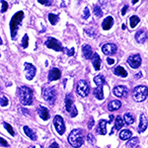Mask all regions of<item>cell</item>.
Wrapping results in <instances>:
<instances>
[{
	"instance_id": "54",
	"label": "cell",
	"mask_w": 148,
	"mask_h": 148,
	"mask_svg": "<svg viewBox=\"0 0 148 148\" xmlns=\"http://www.w3.org/2000/svg\"><path fill=\"white\" fill-rule=\"evenodd\" d=\"M30 148H35V147H34V146H32V147H30Z\"/></svg>"
},
{
	"instance_id": "38",
	"label": "cell",
	"mask_w": 148,
	"mask_h": 148,
	"mask_svg": "<svg viewBox=\"0 0 148 148\" xmlns=\"http://www.w3.org/2000/svg\"><path fill=\"white\" fill-rule=\"evenodd\" d=\"M1 3H2V8H1V12L2 13H4V12H6L7 11V9H8V3H7L6 1H1Z\"/></svg>"
},
{
	"instance_id": "36",
	"label": "cell",
	"mask_w": 148,
	"mask_h": 148,
	"mask_svg": "<svg viewBox=\"0 0 148 148\" xmlns=\"http://www.w3.org/2000/svg\"><path fill=\"white\" fill-rule=\"evenodd\" d=\"M3 125H4V127L6 128V130L8 131L9 133L12 135V136H14L15 135V132H14V130H13V127L9 125V123H3Z\"/></svg>"
},
{
	"instance_id": "10",
	"label": "cell",
	"mask_w": 148,
	"mask_h": 148,
	"mask_svg": "<svg viewBox=\"0 0 148 148\" xmlns=\"http://www.w3.org/2000/svg\"><path fill=\"white\" fill-rule=\"evenodd\" d=\"M141 56L139 54H133V56H130L127 58V63L133 69L139 68L140 65H141Z\"/></svg>"
},
{
	"instance_id": "39",
	"label": "cell",
	"mask_w": 148,
	"mask_h": 148,
	"mask_svg": "<svg viewBox=\"0 0 148 148\" xmlns=\"http://www.w3.org/2000/svg\"><path fill=\"white\" fill-rule=\"evenodd\" d=\"M90 17V11H89V8L86 7L84 9V14H83V18L84 19H88Z\"/></svg>"
},
{
	"instance_id": "13",
	"label": "cell",
	"mask_w": 148,
	"mask_h": 148,
	"mask_svg": "<svg viewBox=\"0 0 148 148\" xmlns=\"http://www.w3.org/2000/svg\"><path fill=\"white\" fill-rule=\"evenodd\" d=\"M116 51H118V47L114 44H105L104 46L102 47V51L104 54L106 56H112V54L116 53Z\"/></svg>"
},
{
	"instance_id": "41",
	"label": "cell",
	"mask_w": 148,
	"mask_h": 148,
	"mask_svg": "<svg viewBox=\"0 0 148 148\" xmlns=\"http://www.w3.org/2000/svg\"><path fill=\"white\" fill-rule=\"evenodd\" d=\"M94 125H95V120L93 118H90L89 123H88V128H89V130H92Z\"/></svg>"
},
{
	"instance_id": "47",
	"label": "cell",
	"mask_w": 148,
	"mask_h": 148,
	"mask_svg": "<svg viewBox=\"0 0 148 148\" xmlns=\"http://www.w3.org/2000/svg\"><path fill=\"white\" fill-rule=\"evenodd\" d=\"M142 77V72H138L137 74H135L134 75V78H136V79H138V78H141Z\"/></svg>"
},
{
	"instance_id": "9",
	"label": "cell",
	"mask_w": 148,
	"mask_h": 148,
	"mask_svg": "<svg viewBox=\"0 0 148 148\" xmlns=\"http://www.w3.org/2000/svg\"><path fill=\"white\" fill-rule=\"evenodd\" d=\"M53 125L59 135H63L65 132V125L64 121L60 116H56L53 119Z\"/></svg>"
},
{
	"instance_id": "34",
	"label": "cell",
	"mask_w": 148,
	"mask_h": 148,
	"mask_svg": "<svg viewBox=\"0 0 148 148\" xmlns=\"http://www.w3.org/2000/svg\"><path fill=\"white\" fill-rule=\"evenodd\" d=\"M8 104H9L8 98H7L5 95H1V97H0V106L6 107V106H8Z\"/></svg>"
},
{
	"instance_id": "7",
	"label": "cell",
	"mask_w": 148,
	"mask_h": 148,
	"mask_svg": "<svg viewBox=\"0 0 148 148\" xmlns=\"http://www.w3.org/2000/svg\"><path fill=\"white\" fill-rule=\"evenodd\" d=\"M42 96H44V99L46 100L51 106H53L54 103H56V89H54L53 87L45 88L44 92H42Z\"/></svg>"
},
{
	"instance_id": "37",
	"label": "cell",
	"mask_w": 148,
	"mask_h": 148,
	"mask_svg": "<svg viewBox=\"0 0 148 148\" xmlns=\"http://www.w3.org/2000/svg\"><path fill=\"white\" fill-rule=\"evenodd\" d=\"M87 141H88V142H90L91 144H94L95 141H96V139H95L94 135L91 134V133H89V134L87 135Z\"/></svg>"
},
{
	"instance_id": "27",
	"label": "cell",
	"mask_w": 148,
	"mask_h": 148,
	"mask_svg": "<svg viewBox=\"0 0 148 148\" xmlns=\"http://www.w3.org/2000/svg\"><path fill=\"white\" fill-rule=\"evenodd\" d=\"M123 121L126 125H132L134 123V116L131 113H125L123 114Z\"/></svg>"
},
{
	"instance_id": "43",
	"label": "cell",
	"mask_w": 148,
	"mask_h": 148,
	"mask_svg": "<svg viewBox=\"0 0 148 148\" xmlns=\"http://www.w3.org/2000/svg\"><path fill=\"white\" fill-rule=\"evenodd\" d=\"M66 52H67V56H72L73 54H74V52H75V51H74V49H66Z\"/></svg>"
},
{
	"instance_id": "14",
	"label": "cell",
	"mask_w": 148,
	"mask_h": 148,
	"mask_svg": "<svg viewBox=\"0 0 148 148\" xmlns=\"http://www.w3.org/2000/svg\"><path fill=\"white\" fill-rule=\"evenodd\" d=\"M148 126V120L144 114H141L139 116V125H138V132L142 133L146 130Z\"/></svg>"
},
{
	"instance_id": "46",
	"label": "cell",
	"mask_w": 148,
	"mask_h": 148,
	"mask_svg": "<svg viewBox=\"0 0 148 148\" xmlns=\"http://www.w3.org/2000/svg\"><path fill=\"white\" fill-rule=\"evenodd\" d=\"M107 61H108V63L110 64V65H113V64L114 63V60L113 58H110V57H108L107 58Z\"/></svg>"
},
{
	"instance_id": "21",
	"label": "cell",
	"mask_w": 148,
	"mask_h": 148,
	"mask_svg": "<svg viewBox=\"0 0 148 148\" xmlns=\"http://www.w3.org/2000/svg\"><path fill=\"white\" fill-rule=\"evenodd\" d=\"M23 130H24V132H25V134L27 135V136L30 138V139H32V140H37V135H36V133H35V131L32 130V128H30L29 126H24L23 127Z\"/></svg>"
},
{
	"instance_id": "48",
	"label": "cell",
	"mask_w": 148,
	"mask_h": 148,
	"mask_svg": "<svg viewBox=\"0 0 148 148\" xmlns=\"http://www.w3.org/2000/svg\"><path fill=\"white\" fill-rule=\"evenodd\" d=\"M19 110H20V111H22V113H23V114H29V113H28L29 111H27V110H25V109L23 110V109H21V108L19 109Z\"/></svg>"
},
{
	"instance_id": "17",
	"label": "cell",
	"mask_w": 148,
	"mask_h": 148,
	"mask_svg": "<svg viewBox=\"0 0 148 148\" xmlns=\"http://www.w3.org/2000/svg\"><path fill=\"white\" fill-rule=\"evenodd\" d=\"M38 114H39L40 118L44 121H47L49 119V116H49V111L47 110V108L44 106H40L38 108Z\"/></svg>"
},
{
	"instance_id": "45",
	"label": "cell",
	"mask_w": 148,
	"mask_h": 148,
	"mask_svg": "<svg viewBox=\"0 0 148 148\" xmlns=\"http://www.w3.org/2000/svg\"><path fill=\"white\" fill-rule=\"evenodd\" d=\"M49 148H59V146L56 142H52L51 144L49 145Z\"/></svg>"
},
{
	"instance_id": "22",
	"label": "cell",
	"mask_w": 148,
	"mask_h": 148,
	"mask_svg": "<svg viewBox=\"0 0 148 148\" xmlns=\"http://www.w3.org/2000/svg\"><path fill=\"white\" fill-rule=\"evenodd\" d=\"M92 60H93V66H94V68L96 69V70H100V68H101V64H102V60H101V58H100L99 54L94 53Z\"/></svg>"
},
{
	"instance_id": "50",
	"label": "cell",
	"mask_w": 148,
	"mask_h": 148,
	"mask_svg": "<svg viewBox=\"0 0 148 148\" xmlns=\"http://www.w3.org/2000/svg\"><path fill=\"white\" fill-rule=\"evenodd\" d=\"M121 29H123V30H125V24H123V25L121 26Z\"/></svg>"
},
{
	"instance_id": "51",
	"label": "cell",
	"mask_w": 148,
	"mask_h": 148,
	"mask_svg": "<svg viewBox=\"0 0 148 148\" xmlns=\"http://www.w3.org/2000/svg\"><path fill=\"white\" fill-rule=\"evenodd\" d=\"M138 2V0H135V1H132V4H135V3H137Z\"/></svg>"
},
{
	"instance_id": "42",
	"label": "cell",
	"mask_w": 148,
	"mask_h": 148,
	"mask_svg": "<svg viewBox=\"0 0 148 148\" xmlns=\"http://www.w3.org/2000/svg\"><path fill=\"white\" fill-rule=\"evenodd\" d=\"M0 145L1 146H4V147H8L9 146V143L6 141L4 138H2V137H0Z\"/></svg>"
},
{
	"instance_id": "24",
	"label": "cell",
	"mask_w": 148,
	"mask_h": 148,
	"mask_svg": "<svg viewBox=\"0 0 148 148\" xmlns=\"http://www.w3.org/2000/svg\"><path fill=\"white\" fill-rule=\"evenodd\" d=\"M107 123H108V121H105V120H101L100 121V123H99V127H98V132L100 133V134H102V135H105L107 133V127H106V125H107Z\"/></svg>"
},
{
	"instance_id": "53",
	"label": "cell",
	"mask_w": 148,
	"mask_h": 148,
	"mask_svg": "<svg viewBox=\"0 0 148 148\" xmlns=\"http://www.w3.org/2000/svg\"><path fill=\"white\" fill-rule=\"evenodd\" d=\"M0 92H1V86H0Z\"/></svg>"
},
{
	"instance_id": "3",
	"label": "cell",
	"mask_w": 148,
	"mask_h": 148,
	"mask_svg": "<svg viewBox=\"0 0 148 148\" xmlns=\"http://www.w3.org/2000/svg\"><path fill=\"white\" fill-rule=\"evenodd\" d=\"M23 19H24L23 11L17 12V13H16L11 19V21H10V32H11V38L13 40H15L16 38H17L18 30H19V28H20Z\"/></svg>"
},
{
	"instance_id": "4",
	"label": "cell",
	"mask_w": 148,
	"mask_h": 148,
	"mask_svg": "<svg viewBox=\"0 0 148 148\" xmlns=\"http://www.w3.org/2000/svg\"><path fill=\"white\" fill-rule=\"evenodd\" d=\"M148 96V88L146 86H136L133 89L132 97L135 102H143Z\"/></svg>"
},
{
	"instance_id": "49",
	"label": "cell",
	"mask_w": 148,
	"mask_h": 148,
	"mask_svg": "<svg viewBox=\"0 0 148 148\" xmlns=\"http://www.w3.org/2000/svg\"><path fill=\"white\" fill-rule=\"evenodd\" d=\"M114 121V116H113V114H111V116H110V121H108V123H112V121Z\"/></svg>"
},
{
	"instance_id": "40",
	"label": "cell",
	"mask_w": 148,
	"mask_h": 148,
	"mask_svg": "<svg viewBox=\"0 0 148 148\" xmlns=\"http://www.w3.org/2000/svg\"><path fill=\"white\" fill-rule=\"evenodd\" d=\"M39 3L46 6H51L52 4V1H47V0H39Z\"/></svg>"
},
{
	"instance_id": "8",
	"label": "cell",
	"mask_w": 148,
	"mask_h": 148,
	"mask_svg": "<svg viewBox=\"0 0 148 148\" xmlns=\"http://www.w3.org/2000/svg\"><path fill=\"white\" fill-rule=\"evenodd\" d=\"M45 44H46V46L49 47V49H53V51H63V47L62 45H61V42H59L58 40L54 39V38H47V40L45 42Z\"/></svg>"
},
{
	"instance_id": "30",
	"label": "cell",
	"mask_w": 148,
	"mask_h": 148,
	"mask_svg": "<svg viewBox=\"0 0 148 148\" xmlns=\"http://www.w3.org/2000/svg\"><path fill=\"white\" fill-rule=\"evenodd\" d=\"M123 123H125V121H123V119L121 116H116V120H114V128L116 130H120V128L123 127Z\"/></svg>"
},
{
	"instance_id": "32",
	"label": "cell",
	"mask_w": 148,
	"mask_h": 148,
	"mask_svg": "<svg viewBox=\"0 0 148 148\" xmlns=\"http://www.w3.org/2000/svg\"><path fill=\"white\" fill-rule=\"evenodd\" d=\"M140 22V19L137 17V16H131L130 19V27L134 28L137 26V24Z\"/></svg>"
},
{
	"instance_id": "19",
	"label": "cell",
	"mask_w": 148,
	"mask_h": 148,
	"mask_svg": "<svg viewBox=\"0 0 148 148\" xmlns=\"http://www.w3.org/2000/svg\"><path fill=\"white\" fill-rule=\"evenodd\" d=\"M114 25V18L112 16H108L102 23V28L105 31H109Z\"/></svg>"
},
{
	"instance_id": "28",
	"label": "cell",
	"mask_w": 148,
	"mask_h": 148,
	"mask_svg": "<svg viewBox=\"0 0 148 148\" xmlns=\"http://www.w3.org/2000/svg\"><path fill=\"white\" fill-rule=\"evenodd\" d=\"M94 95L98 100H103L104 99V92H103L102 87H97L94 90Z\"/></svg>"
},
{
	"instance_id": "26",
	"label": "cell",
	"mask_w": 148,
	"mask_h": 148,
	"mask_svg": "<svg viewBox=\"0 0 148 148\" xmlns=\"http://www.w3.org/2000/svg\"><path fill=\"white\" fill-rule=\"evenodd\" d=\"M132 137V132L130 130H123L120 132V138L121 140H128Z\"/></svg>"
},
{
	"instance_id": "11",
	"label": "cell",
	"mask_w": 148,
	"mask_h": 148,
	"mask_svg": "<svg viewBox=\"0 0 148 148\" xmlns=\"http://www.w3.org/2000/svg\"><path fill=\"white\" fill-rule=\"evenodd\" d=\"M25 76L27 78V80H32L34 79L35 75H36V72H37V69L33 64L29 63V62H25Z\"/></svg>"
},
{
	"instance_id": "18",
	"label": "cell",
	"mask_w": 148,
	"mask_h": 148,
	"mask_svg": "<svg viewBox=\"0 0 148 148\" xmlns=\"http://www.w3.org/2000/svg\"><path fill=\"white\" fill-rule=\"evenodd\" d=\"M82 52H83V56L86 59H92L93 56H94V52H93V49L91 46L89 45H84L82 47Z\"/></svg>"
},
{
	"instance_id": "12",
	"label": "cell",
	"mask_w": 148,
	"mask_h": 148,
	"mask_svg": "<svg viewBox=\"0 0 148 148\" xmlns=\"http://www.w3.org/2000/svg\"><path fill=\"white\" fill-rule=\"evenodd\" d=\"M127 93H128V89L126 86L119 85L114 88V96L118 98H125L127 96Z\"/></svg>"
},
{
	"instance_id": "16",
	"label": "cell",
	"mask_w": 148,
	"mask_h": 148,
	"mask_svg": "<svg viewBox=\"0 0 148 148\" xmlns=\"http://www.w3.org/2000/svg\"><path fill=\"white\" fill-rule=\"evenodd\" d=\"M61 77V72L58 68L53 67L49 72V81H56Z\"/></svg>"
},
{
	"instance_id": "31",
	"label": "cell",
	"mask_w": 148,
	"mask_h": 148,
	"mask_svg": "<svg viewBox=\"0 0 148 148\" xmlns=\"http://www.w3.org/2000/svg\"><path fill=\"white\" fill-rule=\"evenodd\" d=\"M49 21L51 22V25H56V24H57V22L59 21V17L58 15H56V14H49Z\"/></svg>"
},
{
	"instance_id": "29",
	"label": "cell",
	"mask_w": 148,
	"mask_h": 148,
	"mask_svg": "<svg viewBox=\"0 0 148 148\" xmlns=\"http://www.w3.org/2000/svg\"><path fill=\"white\" fill-rule=\"evenodd\" d=\"M94 82L96 83L97 87H102L105 84V77L103 75H97L94 78Z\"/></svg>"
},
{
	"instance_id": "25",
	"label": "cell",
	"mask_w": 148,
	"mask_h": 148,
	"mask_svg": "<svg viewBox=\"0 0 148 148\" xmlns=\"http://www.w3.org/2000/svg\"><path fill=\"white\" fill-rule=\"evenodd\" d=\"M139 147V139L137 137L130 138L126 143V148H138Z\"/></svg>"
},
{
	"instance_id": "6",
	"label": "cell",
	"mask_w": 148,
	"mask_h": 148,
	"mask_svg": "<svg viewBox=\"0 0 148 148\" xmlns=\"http://www.w3.org/2000/svg\"><path fill=\"white\" fill-rule=\"evenodd\" d=\"M65 110L68 112L69 114H70L72 118L76 116L78 114V112H77V109H76L75 105H74V99L72 97L71 94H67L65 96Z\"/></svg>"
},
{
	"instance_id": "20",
	"label": "cell",
	"mask_w": 148,
	"mask_h": 148,
	"mask_svg": "<svg viewBox=\"0 0 148 148\" xmlns=\"http://www.w3.org/2000/svg\"><path fill=\"white\" fill-rule=\"evenodd\" d=\"M121 102L118 101V100H114V101H111L108 104V110L111 112L113 111H116V110L121 109Z\"/></svg>"
},
{
	"instance_id": "52",
	"label": "cell",
	"mask_w": 148,
	"mask_h": 148,
	"mask_svg": "<svg viewBox=\"0 0 148 148\" xmlns=\"http://www.w3.org/2000/svg\"><path fill=\"white\" fill-rule=\"evenodd\" d=\"M1 45H2V39L0 38V46H1Z\"/></svg>"
},
{
	"instance_id": "44",
	"label": "cell",
	"mask_w": 148,
	"mask_h": 148,
	"mask_svg": "<svg viewBox=\"0 0 148 148\" xmlns=\"http://www.w3.org/2000/svg\"><path fill=\"white\" fill-rule=\"evenodd\" d=\"M127 9H128V6L127 5H125L123 7V10H121V15L123 16H125V13H126V11H127Z\"/></svg>"
},
{
	"instance_id": "33",
	"label": "cell",
	"mask_w": 148,
	"mask_h": 148,
	"mask_svg": "<svg viewBox=\"0 0 148 148\" xmlns=\"http://www.w3.org/2000/svg\"><path fill=\"white\" fill-rule=\"evenodd\" d=\"M94 14H95V16L98 18H101L103 16V11H102L101 7H100L99 5L94 6Z\"/></svg>"
},
{
	"instance_id": "35",
	"label": "cell",
	"mask_w": 148,
	"mask_h": 148,
	"mask_svg": "<svg viewBox=\"0 0 148 148\" xmlns=\"http://www.w3.org/2000/svg\"><path fill=\"white\" fill-rule=\"evenodd\" d=\"M21 46L23 47V49H27V47H29V37H28V35H27V34H26V35L23 37V39H22V44H21Z\"/></svg>"
},
{
	"instance_id": "2",
	"label": "cell",
	"mask_w": 148,
	"mask_h": 148,
	"mask_svg": "<svg viewBox=\"0 0 148 148\" xmlns=\"http://www.w3.org/2000/svg\"><path fill=\"white\" fill-rule=\"evenodd\" d=\"M18 96L23 106H30L33 104V91L27 86H21L18 89Z\"/></svg>"
},
{
	"instance_id": "15",
	"label": "cell",
	"mask_w": 148,
	"mask_h": 148,
	"mask_svg": "<svg viewBox=\"0 0 148 148\" xmlns=\"http://www.w3.org/2000/svg\"><path fill=\"white\" fill-rule=\"evenodd\" d=\"M135 40L138 44H143V42H146L147 40V33L144 29H140L139 31H137L136 34H135Z\"/></svg>"
},
{
	"instance_id": "5",
	"label": "cell",
	"mask_w": 148,
	"mask_h": 148,
	"mask_svg": "<svg viewBox=\"0 0 148 148\" xmlns=\"http://www.w3.org/2000/svg\"><path fill=\"white\" fill-rule=\"evenodd\" d=\"M76 93L79 95L80 97L84 98L88 96L90 93V84L87 80H79V82L77 83L76 86Z\"/></svg>"
},
{
	"instance_id": "1",
	"label": "cell",
	"mask_w": 148,
	"mask_h": 148,
	"mask_svg": "<svg viewBox=\"0 0 148 148\" xmlns=\"http://www.w3.org/2000/svg\"><path fill=\"white\" fill-rule=\"evenodd\" d=\"M68 142L74 148H79L84 143V133L80 128H75L71 130L68 135Z\"/></svg>"
},
{
	"instance_id": "23",
	"label": "cell",
	"mask_w": 148,
	"mask_h": 148,
	"mask_svg": "<svg viewBox=\"0 0 148 148\" xmlns=\"http://www.w3.org/2000/svg\"><path fill=\"white\" fill-rule=\"evenodd\" d=\"M114 75H116V76L123 77V78L127 76V72H126V70L123 67V66H116V67L114 68Z\"/></svg>"
}]
</instances>
